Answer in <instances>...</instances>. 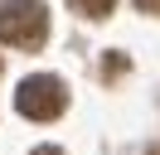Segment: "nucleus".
<instances>
[{
	"label": "nucleus",
	"instance_id": "nucleus-5",
	"mask_svg": "<svg viewBox=\"0 0 160 155\" xmlns=\"http://www.w3.org/2000/svg\"><path fill=\"white\" fill-rule=\"evenodd\" d=\"M141 10H146V15H160V0H136Z\"/></svg>",
	"mask_w": 160,
	"mask_h": 155
},
{
	"label": "nucleus",
	"instance_id": "nucleus-3",
	"mask_svg": "<svg viewBox=\"0 0 160 155\" xmlns=\"http://www.w3.org/2000/svg\"><path fill=\"white\" fill-rule=\"evenodd\" d=\"M73 10L88 15V19H107L112 10H117V0H73Z\"/></svg>",
	"mask_w": 160,
	"mask_h": 155
},
{
	"label": "nucleus",
	"instance_id": "nucleus-7",
	"mask_svg": "<svg viewBox=\"0 0 160 155\" xmlns=\"http://www.w3.org/2000/svg\"><path fill=\"white\" fill-rule=\"evenodd\" d=\"M146 155H160V141H155V145H150V150H146Z\"/></svg>",
	"mask_w": 160,
	"mask_h": 155
},
{
	"label": "nucleus",
	"instance_id": "nucleus-8",
	"mask_svg": "<svg viewBox=\"0 0 160 155\" xmlns=\"http://www.w3.org/2000/svg\"><path fill=\"white\" fill-rule=\"evenodd\" d=\"M0 68H5V63H0Z\"/></svg>",
	"mask_w": 160,
	"mask_h": 155
},
{
	"label": "nucleus",
	"instance_id": "nucleus-6",
	"mask_svg": "<svg viewBox=\"0 0 160 155\" xmlns=\"http://www.w3.org/2000/svg\"><path fill=\"white\" fill-rule=\"evenodd\" d=\"M29 155H63V150H58V145H34Z\"/></svg>",
	"mask_w": 160,
	"mask_h": 155
},
{
	"label": "nucleus",
	"instance_id": "nucleus-4",
	"mask_svg": "<svg viewBox=\"0 0 160 155\" xmlns=\"http://www.w3.org/2000/svg\"><path fill=\"white\" fill-rule=\"evenodd\" d=\"M102 73H107V78H121V73H126V53H112L107 63H102Z\"/></svg>",
	"mask_w": 160,
	"mask_h": 155
},
{
	"label": "nucleus",
	"instance_id": "nucleus-1",
	"mask_svg": "<svg viewBox=\"0 0 160 155\" xmlns=\"http://www.w3.org/2000/svg\"><path fill=\"white\" fill-rule=\"evenodd\" d=\"M44 39H49V5L44 0H0V44L34 53Z\"/></svg>",
	"mask_w": 160,
	"mask_h": 155
},
{
	"label": "nucleus",
	"instance_id": "nucleus-2",
	"mask_svg": "<svg viewBox=\"0 0 160 155\" xmlns=\"http://www.w3.org/2000/svg\"><path fill=\"white\" fill-rule=\"evenodd\" d=\"M15 107H20V116H29V121H53V116H63V107H68V87L53 73H34V78L20 82Z\"/></svg>",
	"mask_w": 160,
	"mask_h": 155
}]
</instances>
